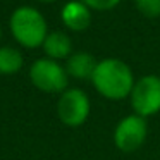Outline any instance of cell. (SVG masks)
Returning a JSON list of instances; mask_svg holds the SVG:
<instances>
[{"mask_svg":"<svg viewBox=\"0 0 160 160\" xmlns=\"http://www.w3.org/2000/svg\"><path fill=\"white\" fill-rule=\"evenodd\" d=\"M129 100L134 114L145 119L160 112V78L155 74L139 78L132 86Z\"/></svg>","mask_w":160,"mask_h":160,"instance_id":"4","label":"cell"},{"mask_svg":"<svg viewBox=\"0 0 160 160\" xmlns=\"http://www.w3.org/2000/svg\"><path fill=\"white\" fill-rule=\"evenodd\" d=\"M22 53L14 47H0V74L12 76L22 69Z\"/></svg>","mask_w":160,"mask_h":160,"instance_id":"10","label":"cell"},{"mask_svg":"<svg viewBox=\"0 0 160 160\" xmlns=\"http://www.w3.org/2000/svg\"><path fill=\"white\" fill-rule=\"evenodd\" d=\"M40 2H57V0H40Z\"/></svg>","mask_w":160,"mask_h":160,"instance_id":"13","label":"cell"},{"mask_svg":"<svg viewBox=\"0 0 160 160\" xmlns=\"http://www.w3.org/2000/svg\"><path fill=\"white\" fill-rule=\"evenodd\" d=\"M136 9L145 18H158L160 16V0H134Z\"/></svg>","mask_w":160,"mask_h":160,"instance_id":"11","label":"cell"},{"mask_svg":"<svg viewBox=\"0 0 160 160\" xmlns=\"http://www.w3.org/2000/svg\"><path fill=\"white\" fill-rule=\"evenodd\" d=\"M90 110V98L83 90L69 88L64 93H60V98L57 102V115L62 124L69 126V128H78L86 122Z\"/></svg>","mask_w":160,"mask_h":160,"instance_id":"5","label":"cell"},{"mask_svg":"<svg viewBox=\"0 0 160 160\" xmlns=\"http://www.w3.org/2000/svg\"><path fill=\"white\" fill-rule=\"evenodd\" d=\"M0 38H2V28H0Z\"/></svg>","mask_w":160,"mask_h":160,"instance_id":"14","label":"cell"},{"mask_svg":"<svg viewBox=\"0 0 160 160\" xmlns=\"http://www.w3.org/2000/svg\"><path fill=\"white\" fill-rule=\"evenodd\" d=\"M146 134H148V126L146 119L141 115L131 114L124 117L114 129V145L121 152L129 153L138 150L143 145Z\"/></svg>","mask_w":160,"mask_h":160,"instance_id":"6","label":"cell"},{"mask_svg":"<svg viewBox=\"0 0 160 160\" xmlns=\"http://www.w3.org/2000/svg\"><path fill=\"white\" fill-rule=\"evenodd\" d=\"M43 50H45L47 57L52 60L59 59H69L71 52H72V43L71 38L62 31H52L47 35L45 42H43Z\"/></svg>","mask_w":160,"mask_h":160,"instance_id":"9","label":"cell"},{"mask_svg":"<svg viewBox=\"0 0 160 160\" xmlns=\"http://www.w3.org/2000/svg\"><path fill=\"white\" fill-rule=\"evenodd\" d=\"M97 60L93 55L86 52H76L71 53V57L66 62V72L67 76L74 79H91L93 72L97 69Z\"/></svg>","mask_w":160,"mask_h":160,"instance_id":"8","label":"cell"},{"mask_svg":"<svg viewBox=\"0 0 160 160\" xmlns=\"http://www.w3.org/2000/svg\"><path fill=\"white\" fill-rule=\"evenodd\" d=\"M29 79L36 90L43 93H64L67 90L69 76L57 60L48 57L38 59L29 67Z\"/></svg>","mask_w":160,"mask_h":160,"instance_id":"3","label":"cell"},{"mask_svg":"<svg viewBox=\"0 0 160 160\" xmlns=\"http://www.w3.org/2000/svg\"><path fill=\"white\" fill-rule=\"evenodd\" d=\"M62 21L72 31H84L91 24V12L79 0H74L62 9Z\"/></svg>","mask_w":160,"mask_h":160,"instance_id":"7","label":"cell"},{"mask_svg":"<svg viewBox=\"0 0 160 160\" xmlns=\"http://www.w3.org/2000/svg\"><path fill=\"white\" fill-rule=\"evenodd\" d=\"M79 2L84 4L88 9H93V11H110L121 0H79Z\"/></svg>","mask_w":160,"mask_h":160,"instance_id":"12","label":"cell"},{"mask_svg":"<svg viewBox=\"0 0 160 160\" xmlns=\"http://www.w3.org/2000/svg\"><path fill=\"white\" fill-rule=\"evenodd\" d=\"M91 83L107 100H124L131 95L136 81L126 62L119 59H103L97 64Z\"/></svg>","mask_w":160,"mask_h":160,"instance_id":"1","label":"cell"},{"mask_svg":"<svg viewBox=\"0 0 160 160\" xmlns=\"http://www.w3.org/2000/svg\"><path fill=\"white\" fill-rule=\"evenodd\" d=\"M11 33L19 45L24 48H36L45 42L48 29L47 21L35 7L22 5L18 7L11 16Z\"/></svg>","mask_w":160,"mask_h":160,"instance_id":"2","label":"cell"}]
</instances>
